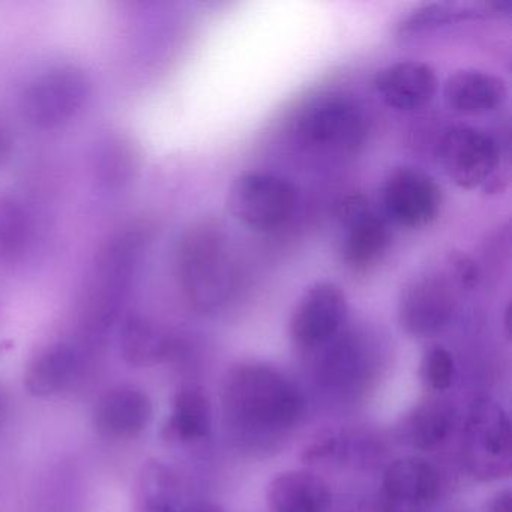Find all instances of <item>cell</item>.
<instances>
[{"label": "cell", "instance_id": "6da1fadb", "mask_svg": "<svg viewBox=\"0 0 512 512\" xmlns=\"http://www.w3.org/2000/svg\"><path fill=\"white\" fill-rule=\"evenodd\" d=\"M227 422L253 436H277L298 422L304 400L284 374L269 365L241 364L224 377Z\"/></svg>", "mask_w": 512, "mask_h": 512}, {"label": "cell", "instance_id": "7a4b0ae2", "mask_svg": "<svg viewBox=\"0 0 512 512\" xmlns=\"http://www.w3.org/2000/svg\"><path fill=\"white\" fill-rule=\"evenodd\" d=\"M146 241L145 227H130L112 236L95 259L80 313L79 341L91 352L103 344L121 317Z\"/></svg>", "mask_w": 512, "mask_h": 512}, {"label": "cell", "instance_id": "3957f363", "mask_svg": "<svg viewBox=\"0 0 512 512\" xmlns=\"http://www.w3.org/2000/svg\"><path fill=\"white\" fill-rule=\"evenodd\" d=\"M185 301L200 314L220 311L236 289V266L226 230L215 220L191 224L176 248Z\"/></svg>", "mask_w": 512, "mask_h": 512}, {"label": "cell", "instance_id": "277c9868", "mask_svg": "<svg viewBox=\"0 0 512 512\" xmlns=\"http://www.w3.org/2000/svg\"><path fill=\"white\" fill-rule=\"evenodd\" d=\"M461 454L464 466L479 481H500L511 475V422L499 403L481 398L470 407Z\"/></svg>", "mask_w": 512, "mask_h": 512}, {"label": "cell", "instance_id": "5b68a950", "mask_svg": "<svg viewBox=\"0 0 512 512\" xmlns=\"http://www.w3.org/2000/svg\"><path fill=\"white\" fill-rule=\"evenodd\" d=\"M296 200L292 182L274 173H241L227 191L230 215L257 232H271L286 224L295 212Z\"/></svg>", "mask_w": 512, "mask_h": 512}, {"label": "cell", "instance_id": "8992f818", "mask_svg": "<svg viewBox=\"0 0 512 512\" xmlns=\"http://www.w3.org/2000/svg\"><path fill=\"white\" fill-rule=\"evenodd\" d=\"M91 80L77 67L56 68L37 77L22 95L26 121L41 130H53L76 118L88 103Z\"/></svg>", "mask_w": 512, "mask_h": 512}, {"label": "cell", "instance_id": "52a82bcc", "mask_svg": "<svg viewBox=\"0 0 512 512\" xmlns=\"http://www.w3.org/2000/svg\"><path fill=\"white\" fill-rule=\"evenodd\" d=\"M365 116L355 101L331 95L313 101L296 119L295 133L308 148L350 152L365 137Z\"/></svg>", "mask_w": 512, "mask_h": 512}, {"label": "cell", "instance_id": "ba28073f", "mask_svg": "<svg viewBox=\"0 0 512 512\" xmlns=\"http://www.w3.org/2000/svg\"><path fill=\"white\" fill-rule=\"evenodd\" d=\"M437 158L443 172L457 187L476 190L494 181L499 172L500 149L485 131L457 125L443 134Z\"/></svg>", "mask_w": 512, "mask_h": 512}, {"label": "cell", "instance_id": "9c48e42d", "mask_svg": "<svg viewBox=\"0 0 512 512\" xmlns=\"http://www.w3.org/2000/svg\"><path fill=\"white\" fill-rule=\"evenodd\" d=\"M457 307L449 274L428 269L407 281L398 302V320L407 334L434 337L451 322Z\"/></svg>", "mask_w": 512, "mask_h": 512}, {"label": "cell", "instance_id": "30bf717a", "mask_svg": "<svg viewBox=\"0 0 512 512\" xmlns=\"http://www.w3.org/2000/svg\"><path fill=\"white\" fill-rule=\"evenodd\" d=\"M442 203L439 185L418 167H397L383 184L385 218L404 229L418 230L430 226L439 217Z\"/></svg>", "mask_w": 512, "mask_h": 512}, {"label": "cell", "instance_id": "8fae6325", "mask_svg": "<svg viewBox=\"0 0 512 512\" xmlns=\"http://www.w3.org/2000/svg\"><path fill=\"white\" fill-rule=\"evenodd\" d=\"M349 305L343 290L322 281L305 290L290 319L293 343L304 350H317L343 331Z\"/></svg>", "mask_w": 512, "mask_h": 512}, {"label": "cell", "instance_id": "7c38bea8", "mask_svg": "<svg viewBox=\"0 0 512 512\" xmlns=\"http://www.w3.org/2000/svg\"><path fill=\"white\" fill-rule=\"evenodd\" d=\"M343 221L341 256L353 272H367L379 265L391 245L388 220L371 208L364 196H350L338 209Z\"/></svg>", "mask_w": 512, "mask_h": 512}, {"label": "cell", "instance_id": "4fadbf2b", "mask_svg": "<svg viewBox=\"0 0 512 512\" xmlns=\"http://www.w3.org/2000/svg\"><path fill=\"white\" fill-rule=\"evenodd\" d=\"M91 350L79 340H58L38 349L25 368V386L38 398L73 391L86 374Z\"/></svg>", "mask_w": 512, "mask_h": 512}, {"label": "cell", "instance_id": "5bb4252c", "mask_svg": "<svg viewBox=\"0 0 512 512\" xmlns=\"http://www.w3.org/2000/svg\"><path fill=\"white\" fill-rule=\"evenodd\" d=\"M439 493V473L428 461L400 458L383 476L380 508L382 512H430Z\"/></svg>", "mask_w": 512, "mask_h": 512}, {"label": "cell", "instance_id": "9a60e30c", "mask_svg": "<svg viewBox=\"0 0 512 512\" xmlns=\"http://www.w3.org/2000/svg\"><path fill=\"white\" fill-rule=\"evenodd\" d=\"M154 419V404L143 389L119 385L107 389L92 410V425L98 436L127 442L142 436Z\"/></svg>", "mask_w": 512, "mask_h": 512}, {"label": "cell", "instance_id": "2e32d148", "mask_svg": "<svg viewBox=\"0 0 512 512\" xmlns=\"http://www.w3.org/2000/svg\"><path fill=\"white\" fill-rule=\"evenodd\" d=\"M374 88L386 106L400 112H413L433 100L437 92V77L425 62H397L377 73Z\"/></svg>", "mask_w": 512, "mask_h": 512}, {"label": "cell", "instance_id": "e0dca14e", "mask_svg": "<svg viewBox=\"0 0 512 512\" xmlns=\"http://www.w3.org/2000/svg\"><path fill=\"white\" fill-rule=\"evenodd\" d=\"M446 104L455 113L481 116L505 104L508 86L505 80L481 70H460L446 80L443 88Z\"/></svg>", "mask_w": 512, "mask_h": 512}, {"label": "cell", "instance_id": "ac0fdd59", "mask_svg": "<svg viewBox=\"0 0 512 512\" xmlns=\"http://www.w3.org/2000/svg\"><path fill=\"white\" fill-rule=\"evenodd\" d=\"M142 512H224L211 502H185L181 481L176 473L161 461H148L137 482Z\"/></svg>", "mask_w": 512, "mask_h": 512}, {"label": "cell", "instance_id": "d6986e66", "mask_svg": "<svg viewBox=\"0 0 512 512\" xmlns=\"http://www.w3.org/2000/svg\"><path fill=\"white\" fill-rule=\"evenodd\" d=\"M121 353L137 368L155 367L175 356L178 341L163 326L140 314H130L119 331Z\"/></svg>", "mask_w": 512, "mask_h": 512}, {"label": "cell", "instance_id": "ffe728a7", "mask_svg": "<svg viewBox=\"0 0 512 512\" xmlns=\"http://www.w3.org/2000/svg\"><path fill=\"white\" fill-rule=\"evenodd\" d=\"M266 497L272 512H328L332 500L329 485L305 470H289L275 476Z\"/></svg>", "mask_w": 512, "mask_h": 512}, {"label": "cell", "instance_id": "44dd1931", "mask_svg": "<svg viewBox=\"0 0 512 512\" xmlns=\"http://www.w3.org/2000/svg\"><path fill=\"white\" fill-rule=\"evenodd\" d=\"M212 428V409L205 391L196 385L182 386L173 397L172 410L164 434L181 443L208 439Z\"/></svg>", "mask_w": 512, "mask_h": 512}, {"label": "cell", "instance_id": "7402d4cb", "mask_svg": "<svg viewBox=\"0 0 512 512\" xmlns=\"http://www.w3.org/2000/svg\"><path fill=\"white\" fill-rule=\"evenodd\" d=\"M139 167L136 146L125 136H110L98 146L95 178L104 191H118L130 184Z\"/></svg>", "mask_w": 512, "mask_h": 512}, {"label": "cell", "instance_id": "603a6c76", "mask_svg": "<svg viewBox=\"0 0 512 512\" xmlns=\"http://www.w3.org/2000/svg\"><path fill=\"white\" fill-rule=\"evenodd\" d=\"M34 220L28 206L14 196H0V262L19 260L31 245Z\"/></svg>", "mask_w": 512, "mask_h": 512}, {"label": "cell", "instance_id": "cb8c5ba5", "mask_svg": "<svg viewBox=\"0 0 512 512\" xmlns=\"http://www.w3.org/2000/svg\"><path fill=\"white\" fill-rule=\"evenodd\" d=\"M454 425V412L443 401L419 404L406 422L407 440L413 448L430 451L445 442Z\"/></svg>", "mask_w": 512, "mask_h": 512}, {"label": "cell", "instance_id": "d4e9b609", "mask_svg": "<svg viewBox=\"0 0 512 512\" xmlns=\"http://www.w3.org/2000/svg\"><path fill=\"white\" fill-rule=\"evenodd\" d=\"M317 350H322V358L317 365L319 377L329 385H344L361 368L362 353L353 335L341 331Z\"/></svg>", "mask_w": 512, "mask_h": 512}, {"label": "cell", "instance_id": "484cf974", "mask_svg": "<svg viewBox=\"0 0 512 512\" xmlns=\"http://www.w3.org/2000/svg\"><path fill=\"white\" fill-rule=\"evenodd\" d=\"M485 11L464 7L460 4H430L422 5L410 13L398 26V34L415 35L419 32L430 31L446 23L458 20L475 19L482 16Z\"/></svg>", "mask_w": 512, "mask_h": 512}, {"label": "cell", "instance_id": "4316f807", "mask_svg": "<svg viewBox=\"0 0 512 512\" xmlns=\"http://www.w3.org/2000/svg\"><path fill=\"white\" fill-rule=\"evenodd\" d=\"M455 376V362L451 352L443 346H431L422 356L421 379L433 391L451 388Z\"/></svg>", "mask_w": 512, "mask_h": 512}, {"label": "cell", "instance_id": "83f0119b", "mask_svg": "<svg viewBox=\"0 0 512 512\" xmlns=\"http://www.w3.org/2000/svg\"><path fill=\"white\" fill-rule=\"evenodd\" d=\"M449 266H451V277L457 281L460 286L467 289H475L481 281V271L472 257L463 253H452L449 256Z\"/></svg>", "mask_w": 512, "mask_h": 512}, {"label": "cell", "instance_id": "f1b7e54d", "mask_svg": "<svg viewBox=\"0 0 512 512\" xmlns=\"http://www.w3.org/2000/svg\"><path fill=\"white\" fill-rule=\"evenodd\" d=\"M13 148V134H11L10 128L0 121V166L10 160Z\"/></svg>", "mask_w": 512, "mask_h": 512}, {"label": "cell", "instance_id": "f546056e", "mask_svg": "<svg viewBox=\"0 0 512 512\" xmlns=\"http://www.w3.org/2000/svg\"><path fill=\"white\" fill-rule=\"evenodd\" d=\"M488 512H512V493L509 488L499 491L488 506Z\"/></svg>", "mask_w": 512, "mask_h": 512}, {"label": "cell", "instance_id": "4dcf8cb0", "mask_svg": "<svg viewBox=\"0 0 512 512\" xmlns=\"http://www.w3.org/2000/svg\"><path fill=\"white\" fill-rule=\"evenodd\" d=\"M8 412H10V395H8L7 389L0 385V425L4 424Z\"/></svg>", "mask_w": 512, "mask_h": 512}, {"label": "cell", "instance_id": "1f68e13d", "mask_svg": "<svg viewBox=\"0 0 512 512\" xmlns=\"http://www.w3.org/2000/svg\"><path fill=\"white\" fill-rule=\"evenodd\" d=\"M454 512H457V511H454Z\"/></svg>", "mask_w": 512, "mask_h": 512}]
</instances>
